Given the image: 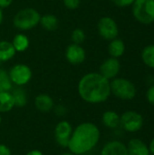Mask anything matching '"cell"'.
<instances>
[{
  "instance_id": "6da1fadb",
  "label": "cell",
  "mask_w": 154,
  "mask_h": 155,
  "mask_svg": "<svg viewBox=\"0 0 154 155\" xmlns=\"http://www.w3.org/2000/svg\"><path fill=\"white\" fill-rule=\"evenodd\" d=\"M80 97L89 104H101L111 95L110 81L100 73H89L84 75L77 86Z\"/></svg>"
},
{
  "instance_id": "7a4b0ae2",
  "label": "cell",
  "mask_w": 154,
  "mask_h": 155,
  "mask_svg": "<svg viewBox=\"0 0 154 155\" xmlns=\"http://www.w3.org/2000/svg\"><path fill=\"white\" fill-rule=\"evenodd\" d=\"M100 138L101 132L96 124L82 123L73 130L67 148L74 155L86 154L98 144Z\"/></svg>"
},
{
  "instance_id": "3957f363",
  "label": "cell",
  "mask_w": 154,
  "mask_h": 155,
  "mask_svg": "<svg viewBox=\"0 0 154 155\" xmlns=\"http://www.w3.org/2000/svg\"><path fill=\"white\" fill-rule=\"evenodd\" d=\"M41 15L37 10L32 7L24 8L16 13L14 17V25L22 31L30 30L35 27L40 22Z\"/></svg>"
},
{
  "instance_id": "277c9868",
  "label": "cell",
  "mask_w": 154,
  "mask_h": 155,
  "mask_svg": "<svg viewBox=\"0 0 154 155\" xmlns=\"http://www.w3.org/2000/svg\"><path fill=\"white\" fill-rule=\"evenodd\" d=\"M111 94L123 101L133 100L136 96V87L130 80L125 78H114L110 82Z\"/></svg>"
},
{
  "instance_id": "5b68a950",
  "label": "cell",
  "mask_w": 154,
  "mask_h": 155,
  "mask_svg": "<svg viewBox=\"0 0 154 155\" xmlns=\"http://www.w3.org/2000/svg\"><path fill=\"white\" fill-rule=\"evenodd\" d=\"M133 14L140 23L152 24L154 22V0H134Z\"/></svg>"
},
{
  "instance_id": "8992f818",
  "label": "cell",
  "mask_w": 154,
  "mask_h": 155,
  "mask_svg": "<svg viewBox=\"0 0 154 155\" xmlns=\"http://www.w3.org/2000/svg\"><path fill=\"white\" fill-rule=\"evenodd\" d=\"M144 124L143 116L136 111H126L120 116V127L127 133H137Z\"/></svg>"
},
{
  "instance_id": "52a82bcc",
  "label": "cell",
  "mask_w": 154,
  "mask_h": 155,
  "mask_svg": "<svg viewBox=\"0 0 154 155\" xmlns=\"http://www.w3.org/2000/svg\"><path fill=\"white\" fill-rule=\"evenodd\" d=\"M8 75L12 84H15L17 86H23L30 82L32 78V71L26 64H18L10 69Z\"/></svg>"
},
{
  "instance_id": "ba28073f",
  "label": "cell",
  "mask_w": 154,
  "mask_h": 155,
  "mask_svg": "<svg viewBox=\"0 0 154 155\" xmlns=\"http://www.w3.org/2000/svg\"><path fill=\"white\" fill-rule=\"evenodd\" d=\"M99 35L105 40H113L119 34V29L116 22L108 16L101 18L98 22Z\"/></svg>"
},
{
  "instance_id": "9c48e42d",
  "label": "cell",
  "mask_w": 154,
  "mask_h": 155,
  "mask_svg": "<svg viewBox=\"0 0 154 155\" xmlns=\"http://www.w3.org/2000/svg\"><path fill=\"white\" fill-rule=\"evenodd\" d=\"M72 133L73 127L69 122H59L54 128V140L56 143L63 148H66L68 146Z\"/></svg>"
},
{
  "instance_id": "30bf717a",
  "label": "cell",
  "mask_w": 154,
  "mask_h": 155,
  "mask_svg": "<svg viewBox=\"0 0 154 155\" xmlns=\"http://www.w3.org/2000/svg\"><path fill=\"white\" fill-rule=\"evenodd\" d=\"M121 64L117 58H108L100 66V74L108 80L114 79L120 72Z\"/></svg>"
},
{
  "instance_id": "8fae6325",
  "label": "cell",
  "mask_w": 154,
  "mask_h": 155,
  "mask_svg": "<svg viewBox=\"0 0 154 155\" xmlns=\"http://www.w3.org/2000/svg\"><path fill=\"white\" fill-rule=\"evenodd\" d=\"M85 55L84 49L80 45L74 43L68 45L65 51L66 60L74 65L82 64L85 60Z\"/></svg>"
},
{
  "instance_id": "7c38bea8",
  "label": "cell",
  "mask_w": 154,
  "mask_h": 155,
  "mask_svg": "<svg viewBox=\"0 0 154 155\" xmlns=\"http://www.w3.org/2000/svg\"><path fill=\"white\" fill-rule=\"evenodd\" d=\"M101 155H129V153L126 144L121 141L113 140L103 145Z\"/></svg>"
},
{
  "instance_id": "4fadbf2b",
  "label": "cell",
  "mask_w": 154,
  "mask_h": 155,
  "mask_svg": "<svg viewBox=\"0 0 154 155\" xmlns=\"http://www.w3.org/2000/svg\"><path fill=\"white\" fill-rule=\"evenodd\" d=\"M126 146L129 155H151L148 145L139 138L131 139Z\"/></svg>"
},
{
  "instance_id": "5bb4252c",
  "label": "cell",
  "mask_w": 154,
  "mask_h": 155,
  "mask_svg": "<svg viewBox=\"0 0 154 155\" xmlns=\"http://www.w3.org/2000/svg\"><path fill=\"white\" fill-rule=\"evenodd\" d=\"M34 107L41 113H49L54 108L53 98L46 94H40L34 98Z\"/></svg>"
},
{
  "instance_id": "9a60e30c",
  "label": "cell",
  "mask_w": 154,
  "mask_h": 155,
  "mask_svg": "<svg viewBox=\"0 0 154 155\" xmlns=\"http://www.w3.org/2000/svg\"><path fill=\"white\" fill-rule=\"evenodd\" d=\"M103 124L109 129H116L120 127V115L113 110L105 111L102 116Z\"/></svg>"
},
{
  "instance_id": "2e32d148",
  "label": "cell",
  "mask_w": 154,
  "mask_h": 155,
  "mask_svg": "<svg viewBox=\"0 0 154 155\" xmlns=\"http://www.w3.org/2000/svg\"><path fill=\"white\" fill-rule=\"evenodd\" d=\"M15 49L12 43L8 41H0V62H5L14 57Z\"/></svg>"
},
{
  "instance_id": "e0dca14e",
  "label": "cell",
  "mask_w": 154,
  "mask_h": 155,
  "mask_svg": "<svg viewBox=\"0 0 154 155\" xmlns=\"http://www.w3.org/2000/svg\"><path fill=\"white\" fill-rule=\"evenodd\" d=\"M15 101L13 95L9 92L0 93V114L8 113L15 107Z\"/></svg>"
},
{
  "instance_id": "ac0fdd59",
  "label": "cell",
  "mask_w": 154,
  "mask_h": 155,
  "mask_svg": "<svg viewBox=\"0 0 154 155\" xmlns=\"http://www.w3.org/2000/svg\"><path fill=\"white\" fill-rule=\"evenodd\" d=\"M39 24L46 31H55L58 27L59 21H58V18L54 15L47 14V15L41 16Z\"/></svg>"
},
{
  "instance_id": "d6986e66",
  "label": "cell",
  "mask_w": 154,
  "mask_h": 155,
  "mask_svg": "<svg viewBox=\"0 0 154 155\" xmlns=\"http://www.w3.org/2000/svg\"><path fill=\"white\" fill-rule=\"evenodd\" d=\"M124 50H125L124 43L122 40L116 39V38L113 40H111V43L108 46V51L112 57L118 58L122 56L124 53Z\"/></svg>"
},
{
  "instance_id": "ffe728a7",
  "label": "cell",
  "mask_w": 154,
  "mask_h": 155,
  "mask_svg": "<svg viewBox=\"0 0 154 155\" xmlns=\"http://www.w3.org/2000/svg\"><path fill=\"white\" fill-rule=\"evenodd\" d=\"M14 101H15V105L17 107H24L27 104V95L25 91L21 87L18 86L16 87L12 93Z\"/></svg>"
},
{
  "instance_id": "44dd1931",
  "label": "cell",
  "mask_w": 154,
  "mask_h": 155,
  "mask_svg": "<svg viewBox=\"0 0 154 155\" xmlns=\"http://www.w3.org/2000/svg\"><path fill=\"white\" fill-rule=\"evenodd\" d=\"M12 45L16 52H24L29 46V39L26 35L23 34H18L14 37Z\"/></svg>"
},
{
  "instance_id": "7402d4cb",
  "label": "cell",
  "mask_w": 154,
  "mask_h": 155,
  "mask_svg": "<svg viewBox=\"0 0 154 155\" xmlns=\"http://www.w3.org/2000/svg\"><path fill=\"white\" fill-rule=\"evenodd\" d=\"M142 58L147 66L154 68V45H148L143 49Z\"/></svg>"
},
{
  "instance_id": "603a6c76",
  "label": "cell",
  "mask_w": 154,
  "mask_h": 155,
  "mask_svg": "<svg viewBox=\"0 0 154 155\" xmlns=\"http://www.w3.org/2000/svg\"><path fill=\"white\" fill-rule=\"evenodd\" d=\"M12 88V82L9 78L8 73L0 68V93L9 92Z\"/></svg>"
},
{
  "instance_id": "cb8c5ba5",
  "label": "cell",
  "mask_w": 154,
  "mask_h": 155,
  "mask_svg": "<svg viewBox=\"0 0 154 155\" xmlns=\"http://www.w3.org/2000/svg\"><path fill=\"white\" fill-rule=\"evenodd\" d=\"M84 39H85V34L83 29L76 28L73 31L71 35V40L74 44L80 45L84 41Z\"/></svg>"
},
{
  "instance_id": "d4e9b609",
  "label": "cell",
  "mask_w": 154,
  "mask_h": 155,
  "mask_svg": "<svg viewBox=\"0 0 154 155\" xmlns=\"http://www.w3.org/2000/svg\"><path fill=\"white\" fill-rule=\"evenodd\" d=\"M81 0H64V5L70 10H74L79 7Z\"/></svg>"
},
{
  "instance_id": "484cf974",
  "label": "cell",
  "mask_w": 154,
  "mask_h": 155,
  "mask_svg": "<svg viewBox=\"0 0 154 155\" xmlns=\"http://www.w3.org/2000/svg\"><path fill=\"white\" fill-rule=\"evenodd\" d=\"M146 99L151 105L154 106V84L148 88L146 93Z\"/></svg>"
},
{
  "instance_id": "4316f807",
  "label": "cell",
  "mask_w": 154,
  "mask_h": 155,
  "mask_svg": "<svg viewBox=\"0 0 154 155\" xmlns=\"http://www.w3.org/2000/svg\"><path fill=\"white\" fill-rule=\"evenodd\" d=\"M112 2L119 7H125L130 5H133L134 0H112Z\"/></svg>"
},
{
  "instance_id": "83f0119b",
  "label": "cell",
  "mask_w": 154,
  "mask_h": 155,
  "mask_svg": "<svg viewBox=\"0 0 154 155\" xmlns=\"http://www.w3.org/2000/svg\"><path fill=\"white\" fill-rule=\"evenodd\" d=\"M0 155H12V152L7 145L0 143Z\"/></svg>"
},
{
  "instance_id": "f1b7e54d",
  "label": "cell",
  "mask_w": 154,
  "mask_h": 155,
  "mask_svg": "<svg viewBox=\"0 0 154 155\" xmlns=\"http://www.w3.org/2000/svg\"><path fill=\"white\" fill-rule=\"evenodd\" d=\"M13 0H0V8H5L8 7L12 4Z\"/></svg>"
},
{
  "instance_id": "f546056e",
  "label": "cell",
  "mask_w": 154,
  "mask_h": 155,
  "mask_svg": "<svg viewBox=\"0 0 154 155\" xmlns=\"http://www.w3.org/2000/svg\"><path fill=\"white\" fill-rule=\"evenodd\" d=\"M25 155H44V153L41 151L37 150V149H34V150L29 151Z\"/></svg>"
},
{
  "instance_id": "4dcf8cb0",
  "label": "cell",
  "mask_w": 154,
  "mask_h": 155,
  "mask_svg": "<svg viewBox=\"0 0 154 155\" xmlns=\"http://www.w3.org/2000/svg\"><path fill=\"white\" fill-rule=\"evenodd\" d=\"M148 147H149V151H150L151 154L154 155V138L153 139H152V141L150 142Z\"/></svg>"
},
{
  "instance_id": "1f68e13d",
  "label": "cell",
  "mask_w": 154,
  "mask_h": 155,
  "mask_svg": "<svg viewBox=\"0 0 154 155\" xmlns=\"http://www.w3.org/2000/svg\"><path fill=\"white\" fill-rule=\"evenodd\" d=\"M3 22V12H2V9L0 8V25L2 24Z\"/></svg>"
},
{
  "instance_id": "d6a6232c",
  "label": "cell",
  "mask_w": 154,
  "mask_h": 155,
  "mask_svg": "<svg viewBox=\"0 0 154 155\" xmlns=\"http://www.w3.org/2000/svg\"><path fill=\"white\" fill-rule=\"evenodd\" d=\"M61 155H74V153H72L71 152H69V153H64L63 154H61Z\"/></svg>"
},
{
  "instance_id": "836d02e7",
  "label": "cell",
  "mask_w": 154,
  "mask_h": 155,
  "mask_svg": "<svg viewBox=\"0 0 154 155\" xmlns=\"http://www.w3.org/2000/svg\"><path fill=\"white\" fill-rule=\"evenodd\" d=\"M1 122H2V116H1V114H0V124H1Z\"/></svg>"
},
{
  "instance_id": "e575fe53",
  "label": "cell",
  "mask_w": 154,
  "mask_h": 155,
  "mask_svg": "<svg viewBox=\"0 0 154 155\" xmlns=\"http://www.w3.org/2000/svg\"><path fill=\"white\" fill-rule=\"evenodd\" d=\"M84 155H87V154H84Z\"/></svg>"
},
{
  "instance_id": "d590c367",
  "label": "cell",
  "mask_w": 154,
  "mask_h": 155,
  "mask_svg": "<svg viewBox=\"0 0 154 155\" xmlns=\"http://www.w3.org/2000/svg\"><path fill=\"white\" fill-rule=\"evenodd\" d=\"M0 63H1V62H0Z\"/></svg>"
}]
</instances>
